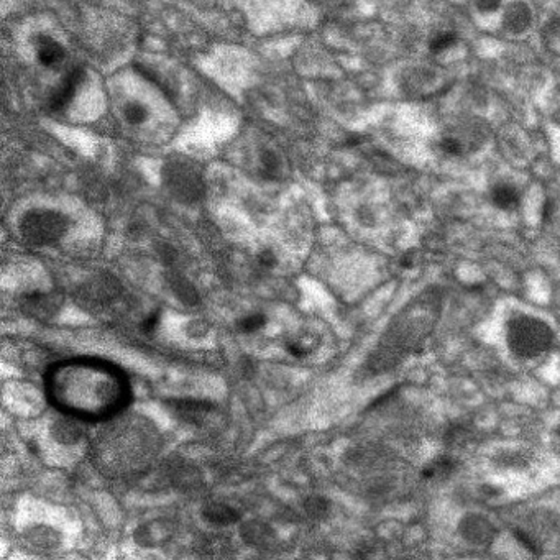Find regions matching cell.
<instances>
[{
    "instance_id": "13",
    "label": "cell",
    "mask_w": 560,
    "mask_h": 560,
    "mask_svg": "<svg viewBox=\"0 0 560 560\" xmlns=\"http://www.w3.org/2000/svg\"><path fill=\"white\" fill-rule=\"evenodd\" d=\"M455 43V38L454 35H441L437 38H434L431 41V49L434 53H441V51H446L447 48H450Z\"/></svg>"
},
{
    "instance_id": "11",
    "label": "cell",
    "mask_w": 560,
    "mask_h": 560,
    "mask_svg": "<svg viewBox=\"0 0 560 560\" xmlns=\"http://www.w3.org/2000/svg\"><path fill=\"white\" fill-rule=\"evenodd\" d=\"M266 324V317L263 314H251V316H246L245 319H241L239 322V327L241 332L245 334H255L260 331V329L265 327Z\"/></svg>"
},
{
    "instance_id": "10",
    "label": "cell",
    "mask_w": 560,
    "mask_h": 560,
    "mask_svg": "<svg viewBox=\"0 0 560 560\" xmlns=\"http://www.w3.org/2000/svg\"><path fill=\"white\" fill-rule=\"evenodd\" d=\"M124 117L131 125H140L144 124L148 117V111L144 104L140 102H129L127 106L124 107Z\"/></svg>"
},
{
    "instance_id": "3",
    "label": "cell",
    "mask_w": 560,
    "mask_h": 560,
    "mask_svg": "<svg viewBox=\"0 0 560 560\" xmlns=\"http://www.w3.org/2000/svg\"><path fill=\"white\" fill-rule=\"evenodd\" d=\"M549 342H551V332L544 322L518 319L509 326V345L518 355H539L547 349Z\"/></svg>"
},
{
    "instance_id": "9",
    "label": "cell",
    "mask_w": 560,
    "mask_h": 560,
    "mask_svg": "<svg viewBox=\"0 0 560 560\" xmlns=\"http://www.w3.org/2000/svg\"><path fill=\"white\" fill-rule=\"evenodd\" d=\"M206 518L214 524H232L237 521L239 514L225 504H212L206 509Z\"/></svg>"
},
{
    "instance_id": "16",
    "label": "cell",
    "mask_w": 560,
    "mask_h": 560,
    "mask_svg": "<svg viewBox=\"0 0 560 560\" xmlns=\"http://www.w3.org/2000/svg\"><path fill=\"white\" fill-rule=\"evenodd\" d=\"M258 261H260V265L263 268H273L274 263H276V260H274V255L271 254V251H263V254L260 255V258H258Z\"/></svg>"
},
{
    "instance_id": "17",
    "label": "cell",
    "mask_w": 560,
    "mask_h": 560,
    "mask_svg": "<svg viewBox=\"0 0 560 560\" xmlns=\"http://www.w3.org/2000/svg\"><path fill=\"white\" fill-rule=\"evenodd\" d=\"M479 2V9L483 12H491V10H496L499 5V0H476Z\"/></svg>"
},
{
    "instance_id": "6",
    "label": "cell",
    "mask_w": 560,
    "mask_h": 560,
    "mask_svg": "<svg viewBox=\"0 0 560 560\" xmlns=\"http://www.w3.org/2000/svg\"><path fill=\"white\" fill-rule=\"evenodd\" d=\"M35 53L36 59L43 66H56L63 61L64 58V49L59 45L56 40H53L51 36L46 35H38L35 36Z\"/></svg>"
},
{
    "instance_id": "1",
    "label": "cell",
    "mask_w": 560,
    "mask_h": 560,
    "mask_svg": "<svg viewBox=\"0 0 560 560\" xmlns=\"http://www.w3.org/2000/svg\"><path fill=\"white\" fill-rule=\"evenodd\" d=\"M48 389L59 408L82 419L107 417L127 404L129 384L120 371L97 361H68L48 376Z\"/></svg>"
},
{
    "instance_id": "7",
    "label": "cell",
    "mask_w": 560,
    "mask_h": 560,
    "mask_svg": "<svg viewBox=\"0 0 560 560\" xmlns=\"http://www.w3.org/2000/svg\"><path fill=\"white\" fill-rule=\"evenodd\" d=\"M260 171L266 179H278L281 174V160L273 150H263L260 153Z\"/></svg>"
},
{
    "instance_id": "15",
    "label": "cell",
    "mask_w": 560,
    "mask_h": 560,
    "mask_svg": "<svg viewBox=\"0 0 560 560\" xmlns=\"http://www.w3.org/2000/svg\"><path fill=\"white\" fill-rule=\"evenodd\" d=\"M158 322H160V314H158V312H155V314H150L144 322H141V331H144L145 334L155 332V329L158 327Z\"/></svg>"
},
{
    "instance_id": "14",
    "label": "cell",
    "mask_w": 560,
    "mask_h": 560,
    "mask_svg": "<svg viewBox=\"0 0 560 560\" xmlns=\"http://www.w3.org/2000/svg\"><path fill=\"white\" fill-rule=\"evenodd\" d=\"M441 150L444 153H447V155H452V156H459L462 155L464 151V145L460 144L457 139H446L441 144Z\"/></svg>"
},
{
    "instance_id": "5",
    "label": "cell",
    "mask_w": 560,
    "mask_h": 560,
    "mask_svg": "<svg viewBox=\"0 0 560 560\" xmlns=\"http://www.w3.org/2000/svg\"><path fill=\"white\" fill-rule=\"evenodd\" d=\"M84 74L86 73L82 68H74L63 79L61 84L53 91V94L49 97V102H48V107L51 109L53 112L63 111L66 106H69V102L73 101L76 92L79 89V86L82 84V81H84Z\"/></svg>"
},
{
    "instance_id": "12",
    "label": "cell",
    "mask_w": 560,
    "mask_h": 560,
    "mask_svg": "<svg viewBox=\"0 0 560 560\" xmlns=\"http://www.w3.org/2000/svg\"><path fill=\"white\" fill-rule=\"evenodd\" d=\"M312 349H314V345H309V337L293 340L288 344V352L296 359H304L312 352Z\"/></svg>"
},
{
    "instance_id": "4",
    "label": "cell",
    "mask_w": 560,
    "mask_h": 560,
    "mask_svg": "<svg viewBox=\"0 0 560 560\" xmlns=\"http://www.w3.org/2000/svg\"><path fill=\"white\" fill-rule=\"evenodd\" d=\"M66 230L63 216L53 211H31L21 221V232L33 244H53Z\"/></svg>"
},
{
    "instance_id": "2",
    "label": "cell",
    "mask_w": 560,
    "mask_h": 560,
    "mask_svg": "<svg viewBox=\"0 0 560 560\" xmlns=\"http://www.w3.org/2000/svg\"><path fill=\"white\" fill-rule=\"evenodd\" d=\"M163 181L166 188L181 201L192 202L204 194V183L196 164L184 158H173L163 166Z\"/></svg>"
},
{
    "instance_id": "8",
    "label": "cell",
    "mask_w": 560,
    "mask_h": 560,
    "mask_svg": "<svg viewBox=\"0 0 560 560\" xmlns=\"http://www.w3.org/2000/svg\"><path fill=\"white\" fill-rule=\"evenodd\" d=\"M493 202H495L499 209H513L518 206L519 194L511 186H496V188L493 189Z\"/></svg>"
}]
</instances>
